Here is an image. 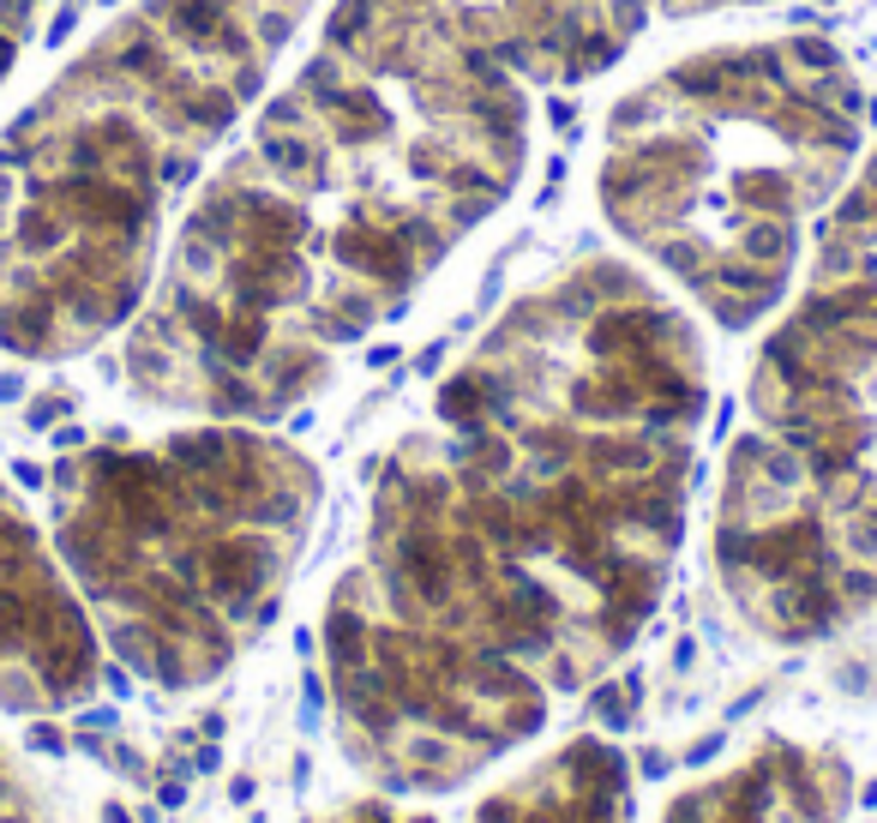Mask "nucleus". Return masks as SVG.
I'll return each instance as SVG.
<instances>
[{"label": "nucleus", "instance_id": "f257e3e1", "mask_svg": "<svg viewBox=\"0 0 877 823\" xmlns=\"http://www.w3.org/2000/svg\"><path fill=\"white\" fill-rule=\"evenodd\" d=\"M710 379L620 258L523 295L385 464L331 595L336 709L379 775L445 787L589 685L656 613Z\"/></svg>", "mask_w": 877, "mask_h": 823}, {"label": "nucleus", "instance_id": "f03ea898", "mask_svg": "<svg viewBox=\"0 0 877 823\" xmlns=\"http://www.w3.org/2000/svg\"><path fill=\"white\" fill-rule=\"evenodd\" d=\"M535 85L421 0H331L295 78L193 193L127 373L265 421L397 313L530 168Z\"/></svg>", "mask_w": 877, "mask_h": 823}, {"label": "nucleus", "instance_id": "7ed1b4c3", "mask_svg": "<svg viewBox=\"0 0 877 823\" xmlns=\"http://www.w3.org/2000/svg\"><path fill=\"white\" fill-rule=\"evenodd\" d=\"M319 0H139L0 132V349L103 343L156 283L168 205L265 97Z\"/></svg>", "mask_w": 877, "mask_h": 823}, {"label": "nucleus", "instance_id": "20e7f679", "mask_svg": "<svg viewBox=\"0 0 877 823\" xmlns=\"http://www.w3.org/2000/svg\"><path fill=\"white\" fill-rule=\"evenodd\" d=\"M872 139V97L836 42H722L620 97L601 151V217L727 331L793 283L800 235L836 205Z\"/></svg>", "mask_w": 877, "mask_h": 823}, {"label": "nucleus", "instance_id": "39448f33", "mask_svg": "<svg viewBox=\"0 0 877 823\" xmlns=\"http://www.w3.org/2000/svg\"><path fill=\"white\" fill-rule=\"evenodd\" d=\"M715 566L781 644L877 607V151L817 223L805 295L751 373L722 464Z\"/></svg>", "mask_w": 877, "mask_h": 823}, {"label": "nucleus", "instance_id": "423d86ee", "mask_svg": "<svg viewBox=\"0 0 877 823\" xmlns=\"http://www.w3.org/2000/svg\"><path fill=\"white\" fill-rule=\"evenodd\" d=\"M319 476L258 427H193L91 451L54 476V541L109 644L163 685H199L277 607L313 529Z\"/></svg>", "mask_w": 877, "mask_h": 823}, {"label": "nucleus", "instance_id": "0eeeda50", "mask_svg": "<svg viewBox=\"0 0 877 823\" xmlns=\"http://www.w3.org/2000/svg\"><path fill=\"white\" fill-rule=\"evenodd\" d=\"M103 680V649L85 607L66 595L37 529L0 493V704H73Z\"/></svg>", "mask_w": 877, "mask_h": 823}, {"label": "nucleus", "instance_id": "6e6552de", "mask_svg": "<svg viewBox=\"0 0 877 823\" xmlns=\"http://www.w3.org/2000/svg\"><path fill=\"white\" fill-rule=\"evenodd\" d=\"M37 13L42 7H30V0H0V85H7V73L18 66V49H25Z\"/></svg>", "mask_w": 877, "mask_h": 823}, {"label": "nucleus", "instance_id": "1a4fd4ad", "mask_svg": "<svg viewBox=\"0 0 877 823\" xmlns=\"http://www.w3.org/2000/svg\"><path fill=\"white\" fill-rule=\"evenodd\" d=\"M30 7H42V0H30Z\"/></svg>", "mask_w": 877, "mask_h": 823}]
</instances>
